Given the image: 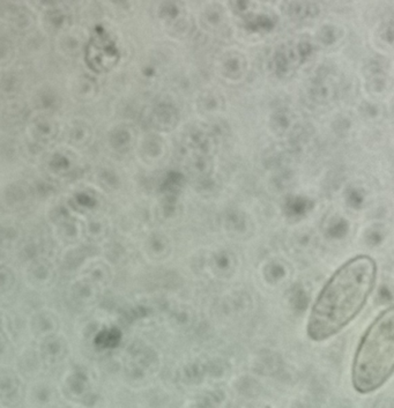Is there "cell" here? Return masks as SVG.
Segmentation results:
<instances>
[{
	"instance_id": "6da1fadb",
	"label": "cell",
	"mask_w": 394,
	"mask_h": 408,
	"mask_svg": "<svg viewBox=\"0 0 394 408\" xmlns=\"http://www.w3.org/2000/svg\"><path fill=\"white\" fill-rule=\"evenodd\" d=\"M372 258L358 256L342 265L318 296L308 324V334L323 341L337 334L366 304L376 281Z\"/></svg>"
},
{
	"instance_id": "7a4b0ae2",
	"label": "cell",
	"mask_w": 394,
	"mask_h": 408,
	"mask_svg": "<svg viewBox=\"0 0 394 408\" xmlns=\"http://www.w3.org/2000/svg\"><path fill=\"white\" fill-rule=\"evenodd\" d=\"M394 312L389 308L364 335L353 365L354 388L361 393L379 389L393 373Z\"/></svg>"
}]
</instances>
